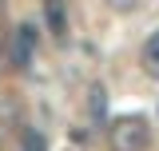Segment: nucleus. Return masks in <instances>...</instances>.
<instances>
[{"instance_id":"obj_5","label":"nucleus","mask_w":159,"mask_h":151,"mask_svg":"<svg viewBox=\"0 0 159 151\" xmlns=\"http://www.w3.org/2000/svg\"><path fill=\"white\" fill-rule=\"evenodd\" d=\"M0 123H20V99H16V92H0Z\"/></svg>"},{"instance_id":"obj_6","label":"nucleus","mask_w":159,"mask_h":151,"mask_svg":"<svg viewBox=\"0 0 159 151\" xmlns=\"http://www.w3.org/2000/svg\"><path fill=\"white\" fill-rule=\"evenodd\" d=\"M88 112H92V119H103V115H107V92H103V84H96V88H92Z\"/></svg>"},{"instance_id":"obj_9","label":"nucleus","mask_w":159,"mask_h":151,"mask_svg":"<svg viewBox=\"0 0 159 151\" xmlns=\"http://www.w3.org/2000/svg\"><path fill=\"white\" fill-rule=\"evenodd\" d=\"M4 60H8V40H4V32H0V68H4Z\"/></svg>"},{"instance_id":"obj_8","label":"nucleus","mask_w":159,"mask_h":151,"mask_svg":"<svg viewBox=\"0 0 159 151\" xmlns=\"http://www.w3.org/2000/svg\"><path fill=\"white\" fill-rule=\"evenodd\" d=\"M107 8H116V12H135L139 0H107Z\"/></svg>"},{"instance_id":"obj_1","label":"nucleus","mask_w":159,"mask_h":151,"mask_svg":"<svg viewBox=\"0 0 159 151\" xmlns=\"http://www.w3.org/2000/svg\"><path fill=\"white\" fill-rule=\"evenodd\" d=\"M107 147L111 151H147L151 147L147 115H116L107 123Z\"/></svg>"},{"instance_id":"obj_3","label":"nucleus","mask_w":159,"mask_h":151,"mask_svg":"<svg viewBox=\"0 0 159 151\" xmlns=\"http://www.w3.org/2000/svg\"><path fill=\"white\" fill-rule=\"evenodd\" d=\"M44 24L56 40L68 36V0H44Z\"/></svg>"},{"instance_id":"obj_4","label":"nucleus","mask_w":159,"mask_h":151,"mask_svg":"<svg viewBox=\"0 0 159 151\" xmlns=\"http://www.w3.org/2000/svg\"><path fill=\"white\" fill-rule=\"evenodd\" d=\"M139 68H143L147 80H159V28L143 40V48H139Z\"/></svg>"},{"instance_id":"obj_7","label":"nucleus","mask_w":159,"mask_h":151,"mask_svg":"<svg viewBox=\"0 0 159 151\" xmlns=\"http://www.w3.org/2000/svg\"><path fill=\"white\" fill-rule=\"evenodd\" d=\"M20 151H48L44 131H36V127H24V135H20Z\"/></svg>"},{"instance_id":"obj_2","label":"nucleus","mask_w":159,"mask_h":151,"mask_svg":"<svg viewBox=\"0 0 159 151\" xmlns=\"http://www.w3.org/2000/svg\"><path fill=\"white\" fill-rule=\"evenodd\" d=\"M36 48H40V32L32 20H20L16 28H12V36H8V64L16 68V72H28L32 64H36Z\"/></svg>"}]
</instances>
